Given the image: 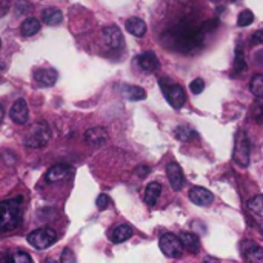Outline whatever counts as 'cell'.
Instances as JSON below:
<instances>
[{
    "label": "cell",
    "instance_id": "cell-30",
    "mask_svg": "<svg viewBox=\"0 0 263 263\" xmlns=\"http://www.w3.org/2000/svg\"><path fill=\"white\" fill-rule=\"evenodd\" d=\"M190 89L193 94H200L203 89H205V82L202 79H194L191 83H190Z\"/></svg>",
    "mask_w": 263,
    "mask_h": 263
},
{
    "label": "cell",
    "instance_id": "cell-20",
    "mask_svg": "<svg viewBox=\"0 0 263 263\" xmlns=\"http://www.w3.org/2000/svg\"><path fill=\"white\" fill-rule=\"evenodd\" d=\"M180 240L185 250L191 251L193 254H197L200 251V239L193 233H180Z\"/></svg>",
    "mask_w": 263,
    "mask_h": 263
},
{
    "label": "cell",
    "instance_id": "cell-26",
    "mask_svg": "<svg viewBox=\"0 0 263 263\" xmlns=\"http://www.w3.org/2000/svg\"><path fill=\"white\" fill-rule=\"evenodd\" d=\"M250 89H251V92H253V96H254V97H257V99H263V74L254 76V77L251 79Z\"/></svg>",
    "mask_w": 263,
    "mask_h": 263
},
{
    "label": "cell",
    "instance_id": "cell-19",
    "mask_svg": "<svg viewBox=\"0 0 263 263\" xmlns=\"http://www.w3.org/2000/svg\"><path fill=\"white\" fill-rule=\"evenodd\" d=\"M133 236V228L126 223H122V225H117L112 233H111V242L112 243H123L126 242L128 239H131Z\"/></svg>",
    "mask_w": 263,
    "mask_h": 263
},
{
    "label": "cell",
    "instance_id": "cell-24",
    "mask_svg": "<svg viewBox=\"0 0 263 263\" xmlns=\"http://www.w3.org/2000/svg\"><path fill=\"white\" fill-rule=\"evenodd\" d=\"M160 194H162V185L157 183V182H151L145 190V202H146V205L154 206L156 202L159 200Z\"/></svg>",
    "mask_w": 263,
    "mask_h": 263
},
{
    "label": "cell",
    "instance_id": "cell-5",
    "mask_svg": "<svg viewBox=\"0 0 263 263\" xmlns=\"http://www.w3.org/2000/svg\"><path fill=\"white\" fill-rule=\"evenodd\" d=\"M51 139V129L46 123H37L31 128V131L23 139V145L28 148H43Z\"/></svg>",
    "mask_w": 263,
    "mask_h": 263
},
{
    "label": "cell",
    "instance_id": "cell-9",
    "mask_svg": "<svg viewBox=\"0 0 263 263\" xmlns=\"http://www.w3.org/2000/svg\"><path fill=\"white\" fill-rule=\"evenodd\" d=\"M166 176H168V180H170L174 191H180L183 188L185 177H183V171H182L179 163H176V162L168 163L166 165Z\"/></svg>",
    "mask_w": 263,
    "mask_h": 263
},
{
    "label": "cell",
    "instance_id": "cell-39",
    "mask_svg": "<svg viewBox=\"0 0 263 263\" xmlns=\"http://www.w3.org/2000/svg\"><path fill=\"white\" fill-rule=\"evenodd\" d=\"M257 119H259V122H260V123H263V109L260 111V114L257 116Z\"/></svg>",
    "mask_w": 263,
    "mask_h": 263
},
{
    "label": "cell",
    "instance_id": "cell-37",
    "mask_svg": "<svg viewBox=\"0 0 263 263\" xmlns=\"http://www.w3.org/2000/svg\"><path fill=\"white\" fill-rule=\"evenodd\" d=\"M216 3H230V2H236V0H213Z\"/></svg>",
    "mask_w": 263,
    "mask_h": 263
},
{
    "label": "cell",
    "instance_id": "cell-40",
    "mask_svg": "<svg viewBox=\"0 0 263 263\" xmlns=\"http://www.w3.org/2000/svg\"><path fill=\"white\" fill-rule=\"evenodd\" d=\"M0 48H2V40H0Z\"/></svg>",
    "mask_w": 263,
    "mask_h": 263
},
{
    "label": "cell",
    "instance_id": "cell-3",
    "mask_svg": "<svg viewBox=\"0 0 263 263\" xmlns=\"http://www.w3.org/2000/svg\"><path fill=\"white\" fill-rule=\"evenodd\" d=\"M250 159H251V146H250V139L248 134L240 129L236 134V142H234V151H233V160L242 166L247 168L250 165Z\"/></svg>",
    "mask_w": 263,
    "mask_h": 263
},
{
    "label": "cell",
    "instance_id": "cell-2",
    "mask_svg": "<svg viewBox=\"0 0 263 263\" xmlns=\"http://www.w3.org/2000/svg\"><path fill=\"white\" fill-rule=\"evenodd\" d=\"M23 220V199H6L0 202V233L15 230Z\"/></svg>",
    "mask_w": 263,
    "mask_h": 263
},
{
    "label": "cell",
    "instance_id": "cell-21",
    "mask_svg": "<svg viewBox=\"0 0 263 263\" xmlns=\"http://www.w3.org/2000/svg\"><path fill=\"white\" fill-rule=\"evenodd\" d=\"M42 20L48 25V26H55L59 23H62L63 20V14L60 9L57 8H46L42 11Z\"/></svg>",
    "mask_w": 263,
    "mask_h": 263
},
{
    "label": "cell",
    "instance_id": "cell-11",
    "mask_svg": "<svg viewBox=\"0 0 263 263\" xmlns=\"http://www.w3.org/2000/svg\"><path fill=\"white\" fill-rule=\"evenodd\" d=\"M108 131L102 126H94V128H89L86 133H85V140L88 145L97 148V146H102L108 142Z\"/></svg>",
    "mask_w": 263,
    "mask_h": 263
},
{
    "label": "cell",
    "instance_id": "cell-35",
    "mask_svg": "<svg viewBox=\"0 0 263 263\" xmlns=\"http://www.w3.org/2000/svg\"><path fill=\"white\" fill-rule=\"evenodd\" d=\"M9 8H11L9 0H0V17H3L9 11Z\"/></svg>",
    "mask_w": 263,
    "mask_h": 263
},
{
    "label": "cell",
    "instance_id": "cell-28",
    "mask_svg": "<svg viewBox=\"0 0 263 263\" xmlns=\"http://www.w3.org/2000/svg\"><path fill=\"white\" fill-rule=\"evenodd\" d=\"M234 71L242 74L243 71H247V62H245V55L242 52V49H237L236 52V60H234Z\"/></svg>",
    "mask_w": 263,
    "mask_h": 263
},
{
    "label": "cell",
    "instance_id": "cell-8",
    "mask_svg": "<svg viewBox=\"0 0 263 263\" xmlns=\"http://www.w3.org/2000/svg\"><path fill=\"white\" fill-rule=\"evenodd\" d=\"M190 200L197 205V206H210L213 202H214V194L206 190V188H202V186H194L190 190V194H188Z\"/></svg>",
    "mask_w": 263,
    "mask_h": 263
},
{
    "label": "cell",
    "instance_id": "cell-17",
    "mask_svg": "<svg viewBox=\"0 0 263 263\" xmlns=\"http://www.w3.org/2000/svg\"><path fill=\"white\" fill-rule=\"evenodd\" d=\"M125 28L134 37H143L145 32H146V23L139 17H129L126 20V23H125Z\"/></svg>",
    "mask_w": 263,
    "mask_h": 263
},
{
    "label": "cell",
    "instance_id": "cell-1",
    "mask_svg": "<svg viewBox=\"0 0 263 263\" xmlns=\"http://www.w3.org/2000/svg\"><path fill=\"white\" fill-rule=\"evenodd\" d=\"M171 37V42L174 43V48L182 52H191L197 49L202 45L203 31L202 28H193V26H179L168 32Z\"/></svg>",
    "mask_w": 263,
    "mask_h": 263
},
{
    "label": "cell",
    "instance_id": "cell-18",
    "mask_svg": "<svg viewBox=\"0 0 263 263\" xmlns=\"http://www.w3.org/2000/svg\"><path fill=\"white\" fill-rule=\"evenodd\" d=\"M71 168L68 165H54L48 170L46 173V180L49 183H54V182H60L63 180L65 177H68Z\"/></svg>",
    "mask_w": 263,
    "mask_h": 263
},
{
    "label": "cell",
    "instance_id": "cell-38",
    "mask_svg": "<svg viewBox=\"0 0 263 263\" xmlns=\"http://www.w3.org/2000/svg\"><path fill=\"white\" fill-rule=\"evenodd\" d=\"M3 116H5V109H3V106L0 105V120L3 119Z\"/></svg>",
    "mask_w": 263,
    "mask_h": 263
},
{
    "label": "cell",
    "instance_id": "cell-33",
    "mask_svg": "<svg viewBox=\"0 0 263 263\" xmlns=\"http://www.w3.org/2000/svg\"><path fill=\"white\" fill-rule=\"evenodd\" d=\"M60 262H63V263L76 262V257H74V254H72V251H71L69 248H66V250L62 253V256H60Z\"/></svg>",
    "mask_w": 263,
    "mask_h": 263
},
{
    "label": "cell",
    "instance_id": "cell-15",
    "mask_svg": "<svg viewBox=\"0 0 263 263\" xmlns=\"http://www.w3.org/2000/svg\"><path fill=\"white\" fill-rule=\"evenodd\" d=\"M57 71L52 68H40L34 71V80L40 85V86H52L57 82Z\"/></svg>",
    "mask_w": 263,
    "mask_h": 263
},
{
    "label": "cell",
    "instance_id": "cell-16",
    "mask_svg": "<svg viewBox=\"0 0 263 263\" xmlns=\"http://www.w3.org/2000/svg\"><path fill=\"white\" fill-rule=\"evenodd\" d=\"M242 253H243V257L250 262L263 263V248L254 242H243Z\"/></svg>",
    "mask_w": 263,
    "mask_h": 263
},
{
    "label": "cell",
    "instance_id": "cell-27",
    "mask_svg": "<svg viewBox=\"0 0 263 263\" xmlns=\"http://www.w3.org/2000/svg\"><path fill=\"white\" fill-rule=\"evenodd\" d=\"M253 22H254V14H253V11H250V9L242 11V12L239 14V17H237V25L242 26V28L251 25Z\"/></svg>",
    "mask_w": 263,
    "mask_h": 263
},
{
    "label": "cell",
    "instance_id": "cell-10",
    "mask_svg": "<svg viewBox=\"0 0 263 263\" xmlns=\"http://www.w3.org/2000/svg\"><path fill=\"white\" fill-rule=\"evenodd\" d=\"M103 40L105 43L111 48V49H119L123 46V34L122 31L119 29V26L116 25H111V26H106L103 29Z\"/></svg>",
    "mask_w": 263,
    "mask_h": 263
},
{
    "label": "cell",
    "instance_id": "cell-6",
    "mask_svg": "<svg viewBox=\"0 0 263 263\" xmlns=\"http://www.w3.org/2000/svg\"><path fill=\"white\" fill-rule=\"evenodd\" d=\"M26 240L35 250H48L57 242V233L52 228H39L29 233Z\"/></svg>",
    "mask_w": 263,
    "mask_h": 263
},
{
    "label": "cell",
    "instance_id": "cell-4",
    "mask_svg": "<svg viewBox=\"0 0 263 263\" xmlns=\"http://www.w3.org/2000/svg\"><path fill=\"white\" fill-rule=\"evenodd\" d=\"M160 86L163 91L165 99L168 100V103L174 108V109H180L185 102H186V94L183 91V88L174 82H171L170 79H160Z\"/></svg>",
    "mask_w": 263,
    "mask_h": 263
},
{
    "label": "cell",
    "instance_id": "cell-34",
    "mask_svg": "<svg viewBox=\"0 0 263 263\" xmlns=\"http://www.w3.org/2000/svg\"><path fill=\"white\" fill-rule=\"evenodd\" d=\"M219 25V20L217 18H211V20H208V22H205V23H202V31H213L216 26Z\"/></svg>",
    "mask_w": 263,
    "mask_h": 263
},
{
    "label": "cell",
    "instance_id": "cell-25",
    "mask_svg": "<svg viewBox=\"0 0 263 263\" xmlns=\"http://www.w3.org/2000/svg\"><path fill=\"white\" fill-rule=\"evenodd\" d=\"M174 136L180 142H190V140L197 137V133L193 128H190V126H177L174 129Z\"/></svg>",
    "mask_w": 263,
    "mask_h": 263
},
{
    "label": "cell",
    "instance_id": "cell-32",
    "mask_svg": "<svg viewBox=\"0 0 263 263\" xmlns=\"http://www.w3.org/2000/svg\"><path fill=\"white\" fill-rule=\"evenodd\" d=\"M149 173H151V168L146 166V165H139V166L134 170V174H136L139 179H145Z\"/></svg>",
    "mask_w": 263,
    "mask_h": 263
},
{
    "label": "cell",
    "instance_id": "cell-29",
    "mask_svg": "<svg viewBox=\"0 0 263 263\" xmlns=\"http://www.w3.org/2000/svg\"><path fill=\"white\" fill-rule=\"evenodd\" d=\"M6 260H9V262H15V263L32 262L31 256H28V254H26V253H23V251H17V253H14V254H9V256L6 257Z\"/></svg>",
    "mask_w": 263,
    "mask_h": 263
},
{
    "label": "cell",
    "instance_id": "cell-7",
    "mask_svg": "<svg viewBox=\"0 0 263 263\" xmlns=\"http://www.w3.org/2000/svg\"><path fill=\"white\" fill-rule=\"evenodd\" d=\"M159 248L170 259L179 257L182 254V251H183V245H182L180 237H177L173 233H166L159 239Z\"/></svg>",
    "mask_w": 263,
    "mask_h": 263
},
{
    "label": "cell",
    "instance_id": "cell-23",
    "mask_svg": "<svg viewBox=\"0 0 263 263\" xmlns=\"http://www.w3.org/2000/svg\"><path fill=\"white\" fill-rule=\"evenodd\" d=\"M122 94L133 102H139V100H145L146 99V91L142 86H136V85H125Z\"/></svg>",
    "mask_w": 263,
    "mask_h": 263
},
{
    "label": "cell",
    "instance_id": "cell-12",
    "mask_svg": "<svg viewBox=\"0 0 263 263\" xmlns=\"http://www.w3.org/2000/svg\"><path fill=\"white\" fill-rule=\"evenodd\" d=\"M9 116H11V120L15 122L17 125H25L29 119V111H28L26 102L23 99L15 100V103L11 106Z\"/></svg>",
    "mask_w": 263,
    "mask_h": 263
},
{
    "label": "cell",
    "instance_id": "cell-31",
    "mask_svg": "<svg viewBox=\"0 0 263 263\" xmlns=\"http://www.w3.org/2000/svg\"><path fill=\"white\" fill-rule=\"evenodd\" d=\"M109 203H111V199H109V196H106V194H100V196L97 197V200H96V205H97V208H99L100 211H105V210L109 206Z\"/></svg>",
    "mask_w": 263,
    "mask_h": 263
},
{
    "label": "cell",
    "instance_id": "cell-14",
    "mask_svg": "<svg viewBox=\"0 0 263 263\" xmlns=\"http://www.w3.org/2000/svg\"><path fill=\"white\" fill-rule=\"evenodd\" d=\"M136 62H137L139 68H140L143 72H148V74H151V72H156V71L159 69V66H160L157 55H156L154 52H151V51L140 54V55L136 59Z\"/></svg>",
    "mask_w": 263,
    "mask_h": 263
},
{
    "label": "cell",
    "instance_id": "cell-13",
    "mask_svg": "<svg viewBox=\"0 0 263 263\" xmlns=\"http://www.w3.org/2000/svg\"><path fill=\"white\" fill-rule=\"evenodd\" d=\"M247 210L248 213L251 214V217L254 219V222L260 227L263 233V196L262 194H257L254 196L253 199L248 200L247 203Z\"/></svg>",
    "mask_w": 263,
    "mask_h": 263
},
{
    "label": "cell",
    "instance_id": "cell-22",
    "mask_svg": "<svg viewBox=\"0 0 263 263\" xmlns=\"http://www.w3.org/2000/svg\"><path fill=\"white\" fill-rule=\"evenodd\" d=\"M40 31V22L35 17H28L20 25V32L23 37H32Z\"/></svg>",
    "mask_w": 263,
    "mask_h": 263
},
{
    "label": "cell",
    "instance_id": "cell-36",
    "mask_svg": "<svg viewBox=\"0 0 263 263\" xmlns=\"http://www.w3.org/2000/svg\"><path fill=\"white\" fill-rule=\"evenodd\" d=\"M253 43H254V45L263 43V29H259V31L253 35Z\"/></svg>",
    "mask_w": 263,
    "mask_h": 263
}]
</instances>
